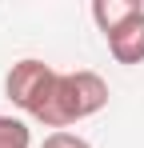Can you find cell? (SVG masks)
I'll use <instances>...</instances> for the list:
<instances>
[{
  "label": "cell",
  "instance_id": "1",
  "mask_svg": "<svg viewBox=\"0 0 144 148\" xmlns=\"http://www.w3.org/2000/svg\"><path fill=\"white\" fill-rule=\"evenodd\" d=\"M104 104H108V84H104V76L88 72V68L60 72L56 96H52V104H48V112L40 116V124L64 132L68 124H80V120H88V116H96Z\"/></svg>",
  "mask_w": 144,
  "mask_h": 148
},
{
  "label": "cell",
  "instance_id": "2",
  "mask_svg": "<svg viewBox=\"0 0 144 148\" xmlns=\"http://www.w3.org/2000/svg\"><path fill=\"white\" fill-rule=\"evenodd\" d=\"M92 20L104 32L116 64H144V4L92 0Z\"/></svg>",
  "mask_w": 144,
  "mask_h": 148
},
{
  "label": "cell",
  "instance_id": "3",
  "mask_svg": "<svg viewBox=\"0 0 144 148\" xmlns=\"http://www.w3.org/2000/svg\"><path fill=\"white\" fill-rule=\"evenodd\" d=\"M56 80H60V72H56L52 64L28 56V60H16V64L8 68L4 92H8V100H12L20 112H28L32 120H40L48 112V104H52V96H56Z\"/></svg>",
  "mask_w": 144,
  "mask_h": 148
},
{
  "label": "cell",
  "instance_id": "4",
  "mask_svg": "<svg viewBox=\"0 0 144 148\" xmlns=\"http://www.w3.org/2000/svg\"><path fill=\"white\" fill-rule=\"evenodd\" d=\"M0 148H32V128L20 116H0Z\"/></svg>",
  "mask_w": 144,
  "mask_h": 148
},
{
  "label": "cell",
  "instance_id": "5",
  "mask_svg": "<svg viewBox=\"0 0 144 148\" xmlns=\"http://www.w3.org/2000/svg\"><path fill=\"white\" fill-rule=\"evenodd\" d=\"M40 148H92V144L84 136H76V132H48Z\"/></svg>",
  "mask_w": 144,
  "mask_h": 148
}]
</instances>
